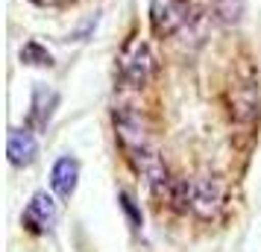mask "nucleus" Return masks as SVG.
Here are the masks:
<instances>
[{"label": "nucleus", "mask_w": 261, "mask_h": 252, "mask_svg": "<svg viewBox=\"0 0 261 252\" xmlns=\"http://www.w3.org/2000/svg\"><path fill=\"white\" fill-rule=\"evenodd\" d=\"M21 62L33 65V68H53V56L47 47H41L38 41H27L21 47Z\"/></svg>", "instance_id": "9b49d317"}, {"label": "nucleus", "mask_w": 261, "mask_h": 252, "mask_svg": "<svg viewBox=\"0 0 261 252\" xmlns=\"http://www.w3.org/2000/svg\"><path fill=\"white\" fill-rule=\"evenodd\" d=\"M76 182H80V161L71 156H62L50 170V188L56 191L59 200H71L76 191Z\"/></svg>", "instance_id": "1a4fd4ad"}, {"label": "nucleus", "mask_w": 261, "mask_h": 252, "mask_svg": "<svg viewBox=\"0 0 261 252\" xmlns=\"http://www.w3.org/2000/svg\"><path fill=\"white\" fill-rule=\"evenodd\" d=\"M118 200H120V208H123V214L129 217L132 229H141V211L135 208V203H132V197H129L126 191H123V193L118 197Z\"/></svg>", "instance_id": "ddd939ff"}, {"label": "nucleus", "mask_w": 261, "mask_h": 252, "mask_svg": "<svg viewBox=\"0 0 261 252\" xmlns=\"http://www.w3.org/2000/svg\"><path fill=\"white\" fill-rule=\"evenodd\" d=\"M129 161H132V167L138 170V176H144V179H147V185L153 188V193H159V197H167V191H170L173 179H170V173H167L165 161H162V156L155 153L153 147L144 144V147H135V150H129Z\"/></svg>", "instance_id": "f03ea898"}, {"label": "nucleus", "mask_w": 261, "mask_h": 252, "mask_svg": "<svg viewBox=\"0 0 261 252\" xmlns=\"http://www.w3.org/2000/svg\"><path fill=\"white\" fill-rule=\"evenodd\" d=\"M258 111V85L249 76L247 82L238 79L235 88H232V115L238 120H252Z\"/></svg>", "instance_id": "9d476101"}, {"label": "nucleus", "mask_w": 261, "mask_h": 252, "mask_svg": "<svg viewBox=\"0 0 261 252\" xmlns=\"http://www.w3.org/2000/svg\"><path fill=\"white\" fill-rule=\"evenodd\" d=\"M223 205V182L217 176L191 179V211H197L202 220H212Z\"/></svg>", "instance_id": "20e7f679"}, {"label": "nucleus", "mask_w": 261, "mask_h": 252, "mask_svg": "<svg viewBox=\"0 0 261 252\" xmlns=\"http://www.w3.org/2000/svg\"><path fill=\"white\" fill-rule=\"evenodd\" d=\"M6 156L15 167H30L38 158V141L33 129H9V138H6Z\"/></svg>", "instance_id": "6e6552de"}, {"label": "nucleus", "mask_w": 261, "mask_h": 252, "mask_svg": "<svg viewBox=\"0 0 261 252\" xmlns=\"http://www.w3.org/2000/svg\"><path fill=\"white\" fill-rule=\"evenodd\" d=\"M33 3H38V6H53L56 0H33Z\"/></svg>", "instance_id": "4468645a"}, {"label": "nucleus", "mask_w": 261, "mask_h": 252, "mask_svg": "<svg viewBox=\"0 0 261 252\" xmlns=\"http://www.w3.org/2000/svg\"><path fill=\"white\" fill-rule=\"evenodd\" d=\"M59 106V94L47 88V85H36L33 91V103H30V115H27V126L33 132H44L50 126V118Z\"/></svg>", "instance_id": "0eeeda50"}, {"label": "nucleus", "mask_w": 261, "mask_h": 252, "mask_svg": "<svg viewBox=\"0 0 261 252\" xmlns=\"http://www.w3.org/2000/svg\"><path fill=\"white\" fill-rule=\"evenodd\" d=\"M217 15L223 18V21H238L241 18V0H217Z\"/></svg>", "instance_id": "f8f14e48"}, {"label": "nucleus", "mask_w": 261, "mask_h": 252, "mask_svg": "<svg viewBox=\"0 0 261 252\" xmlns=\"http://www.w3.org/2000/svg\"><path fill=\"white\" fill-rule=\"evenodd\" d=\"M155 73V59H153V50L147 41H132L129 47L123 50L120 56V79L129 85V88H144V85L153 79Z\"/></svg>", "instance_id": "f257e3e1"}, {"label": "nucleus", "mask_w": 261, "mask_h": 252, "mask_svg": "<svg viewBox=\"0 0 261 252\" xmlns=\"http://www.w3.org/2000/svg\"><path fill=\"white\" fill-rule=\"evenodd\" d=\"M115 132H118L120 144L126 147V153L135 150V147H144L150 144L147 141V126H144V118L135 111V108L123 106L115 111Z\"/></svg>", "instance_id": "423d86ee"}, {"label": "nucleus", "mask_w": 261, "mask_h": 252, "mask_svg": "<svg viewBox=\"0 0 261 252\" xmlns=\"http://www.w3.org/2000/svg\"><path fill=\"white\" fill-rule=\"evenodd\" d=\"M56 217H59V211H56L53 197L47 191H38V193H33V200L24 208V226L33 235H47L56 226Z\"/></svg>", "instance_id": "39448f33"}, {"label": "nucleus", "mask_w": 261, "mask_h": 252, "mask_svg": "<svg viewBox=\"0 0 261 252\" xmlns=\"http://www.w3.org/2000/svg\"><path fill=\"white\" fill-rule=\"evenodd\" d=\"M191 21V0H150V26L155 36H173Z\"/></svg>", "instance_id": "7ed1b4c3"}]
</instances>
